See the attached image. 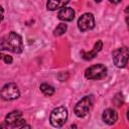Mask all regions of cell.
Wrapping results in <instances>:
<instances>
[{
  "label": "cell",
  "mask_w": 129,
  "mask_h": 129,
  "mask_svg": "<svg viewBox=\"0 0 129 129\" xmlns=\"http://www.w3.org/2000/svg\"><path fill=\"white\" fill-rule=\"evenodd\" d=\"M1 49L9 50L14 53H21L23 50V42L21 36L14 31L9 32L1 40Z\"/></svg>",
  "instance_id": "1"
},
{
  "label": "cell",
  "mask_w": 129,
  "mask_h": 129,
  "mask_svg": "<svg viewBox=\"0 0 129 129\" xmlns=\"http://www.w3.org/2000/svg\"><path fill=\"white\" fill-rule=\"evenodd\" d=\"M94 103V96L93 95H88L83 97L75 106L74 108V112L76 114L77 117L79 118H83L86 115H88V113L90 112L92 105Z\"/></svg>",
  "instance_id": "2"
},
{
  "label": "cell",
  "mask_w": 129,
  "mask_h": 129,
  "mask_svg": "<svg viewBox=\"0 0 129 129\" xmlns=\"http://www.w3.org/2000/svg\"><path fill=\"white\" fill-rule=\"evenodd\" d=\"M68 109L63 106L54 108L49 115V122L53 127H61L68 119Z\"/></svg>",
  "instance_id": "3"
},
{
  "label": "cell",
  "mask_w": 129,
  "mask_h": 129,
  "mask_svg": "<svg viewBox=\"0 0 129 129\" xmlns=\"http://www.w3.org/2000/svg\"><path fill=\"white\" fill-rule=\"evenodd\" d=\"M112 58L117 68H124L129 61V48L127 46H121L115 49L112 53Z\"/></svg>",
  "instance_id": "4"
},
{
  "label": "cell",
  "mask_w": 129,
  "mask_h": 129,
  "mask_svg": "<svg viewBox=\"0 0 129 129\" xmlns=\"http://www.w3.org/2000/svg\"><path fill=\"white\" fill-rule=\"evenodd\" d=\"M107 75V68L102 63L89 67L85 71V78L88 80H101Z\"/></svg>",
  "instance_id": "5"
},
{
  "label": "cell",
  "mask_w": 129,
  "mask_h": 129,
  "mask_svg": "<svg viewBox=\"0 0 129 129\" xmlns=\"http://www.w3.org/2000/svg\"><path fill=\"white\" fill-rule=\"evenodd\" d=\"M20 96V91L16 84L14 83H8L5 84L1 89V97L3 100L6 101H12Z\"/></svg>",
  "instance_id": "6"
},
{
  "label": "cell",
  "mask_w": 129,
  "mask_h": 129,
  "mask_svg": "<svg viewBox=\"0 0 129 129\" xmlns=\"http://www.w3.org/2000/svg\"><path fill=\"white\" fill-rule=\"evenodd\" d=\"M5 125L8 127H19L21 128L24 124H25V120L22 118V113L18 110H15V111H12L10 113H8L5 117Z\"/></svg>",
  "instance_id": "7"
},
{
  "label": "cell",
  "mask_w": 129,
  "mask_h": 129,
  "mask_svg": "<svg viewBox=\"0 0 129 129\" xmlns=\"http://www.w3.org/2000/svg\"><path fill=\"white\" fill-rule=\"evenodd\" d=\"M95 27V17L92 13H84L78 20V28L81 31L91 30Z\"/></svg>",
  "instance_id": "8"
},
{
  "label": "cell",
  "mask_w": 129,
  "mask_h": 129,
  "mask_svg": "<svg viewBox=\"0 0 129 129\" xmlns=\"http://www.w3.org/2000/svg\"><path fill=\"white\" fill-rule=\"evenodd\" d=\"M102 120L108 125L115 124L117 122V120H118V114H117L116 110H114L112 108L105 109L103 114H102Z\"/></svg>",
  "instance_id": "9"
},
{
  "label": "cell",
  "mask_w": 129,
  "mask_h": 129,
  "mask_svg": "<svg viewBox=\"0 0 129 129\" xmlns=\"http://www.w3.org/2000/svg\"><path fill=\"white\" fill-rule=\"evenodd\" d=\"M75 10L71 7H63L61 9H59L58 13H57V18L61 21L68 22V21H73L75 18Z\"/></svg>",
  "instance_id": "10"
},
{
  "label": "cell",
  "mask_w": 129,
  "mask_h": 129,
  "mask_svg": "<svg viewBox=\"0 0 129 129\" xmlns=\"http://www.w3.org/2000/svg\"><path fill=\"white\" fill-rule=\"evenodd\" d=\"M103 47V41L102 40H98L95 44H94V47L91 51H82L81 54H82V57L86 60H90V59H93L95 56H97L98 52L102 49Z\"/></svg>",
  "instance_id": "11"
},
{
  "label": "cell",
  "mask_w": 129,
  "mask_h": 129,
  "mask_svg": "<svg viewBox=\"0 0 129 129\" xmlns=\"http://www.w3.org/2000/svg\"><path fill=\"white\" fill-rule=\"evenodd\" d=\"M70 2V0H47L46 8L49 11H55L66 7V5Z\"/></svg>",
  "instance_id": "12"
},
{
  "label": "cell",
  "mask_w": 129,
  "mask_h": 129,
  "mask_svg": "<svg viewBox=\"0 0 129 129\" xmlns=\"http://www.w3.org/2000/svg\"><path fill=\"white\" fill-rule=\"evenodd\" d=\"M39 89L40 91L42 92V94L44 96H47V97H50L54 94V88L51 86V85H48L46 83H43L39 86Z\"/></svg>",
  "instance_id": "13"
},
{
  "label": "cell",
  "mask_w": 129,
  "mask_h": 129,
  "mask_svg": "<svg viewBox=\"0 0 129 129\" xmlns=\"http://www.w3.org/2000/svg\"><path fill=\"white\" fill-rule=\"evenodd\" d=\"M68 30V25L66 23H59L53 30V34L55 36H60L62 34L66 33V31Z\"/></svg>",
  "instance_id": "14"
},
{
  "label": "cell",
  "mask_w": 129,
  "mask_h": 129,
  "mask_svg": "<svg viewBox=\"0 0 129 129\" xmlns=\"http://www.w3.org/2000/svg\"><path fill=\"white\" fill-rule=\"evenodd\" d=\"M69 77H70V75H69L68 72H60V73L57 75V79H58L60 82L67 81V80L69 79Z\"/></svg>",
  "instance_id": "15"
},
{
  "label": "cell",
  "mask_w": 129,
  "mask_h": 129,
  "mask_svg": "<svg viewBox=\"0 0 129 129\" xmlns=\"http://www.w3.org/2000/svg\"><path fill=\"white\" fill-rule=\"evenodd\" d=\"M2 59H3V61H4L5 63H8V64H10V63L13 61L12 56L9 55V54H3V55H2Z\"/></svg>",
  "instance_id": "16"
},
{
  "label": "cell",
  "mask_w": 129,
  "mask_h": 129,
  "mask_svg": "<svg viewBox=\"0 0 129 129\" xmlns=\"http://www.w3.org/2000/svg\"><path fill=\"white\" fill-rule=\"evenodd\" d=\"M111 3H113V4H118V3H120L121 2V0H109Z\"/></svg>",
  "instance_id": "17"
},
{
  "label": "cell",
  "mask_w": 129,
  "mask_h": 129,
  "mask_svg": "<svg viewBox=\"0 0 129 129\" xmlns=\"http://www.w3.org/2000/svg\"><path fill=\"white\" fill-rule=\"evenodd\" d=\"M125 13H126L127 15H129V5H128V6L125 8Z\"/></svg>",
  "instance_id": "18"
},
{
  "label": "cell",
  "mask_w": 129,
  "mask_h": 129,
  "mask_svg": "<svg viewBox=\"0 0 129 129\" xmlns=\"http://www.w3.org/2000/svg\"><path fill=\"white\" fill-rule=\"evenodd\" d=\"M1 11H2V17H1V20H3V19H4V9H3V7H1Z\"/></svg>",
  "instance_id": "19"
},
{
  "label": "cell",
  "mask_w": 129,
  "mask_h": 129,
  "mask_svg": "<svg viewBox=\"0 0 129 129\" xmlns=\"http://www.w3.org/2000/svg\"><path fill=\"white\" fill-rule=\"evenodd\" d=\"M125 20H126V23H127V24H128V26H129V15H127V16H126V19H125Z\"/></svg>",
  "instance_id": "20"
},
{
  "label": "cell",
  "mask_w": 129,
  "mask_h": 129,
  "mask_svg": "<svg viewBox=\"0 0 129 129\" xmlns=\"http://www.w3.org/2000/svg\"><path fill=\"white\" fill-rule=\"evenodd\" d=\"M127 119H128V121H129V109H128V111H127Z\"/></svg>",
  "instance_id": "21"
},
{
  "label": "cell",
  "mask_w": 129,
  "mask_h": 129,
  "mask_svg": "<svg viewBox=\"0 0 129 129\" xmlns=\"http://www.w3.org/2000/svg\"><path fill=\"white\" fill-rule=\"evenodd\" d=\"M95 1H96V2H97V3H100V2H101V1H102V0H95Z\"/></svg>",
  "instance_id": "22"
}]
</instances>
